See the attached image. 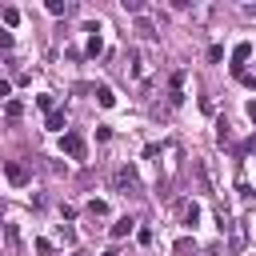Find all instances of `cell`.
Listing matches in <instances>:
<instances>
[{"instance_id":"obj_15","label":"cell","mask_w":256,"mask_h":256,"mask_svg":"<svg viewBox=\"0 0 256 256\" xmlns=\"http://www.w3.org/2000/svg\"><path fill=\"white\" fill-rule=\"evenodd\" d=\"M4 112H8V120H20V112H24V104H20V100H8V104H4Z\"/></svg>"},{"instance_id":"obj_20","label":"cell","mask_w":256,"mask_h":256,"mask_svg":"<svg viewBox=\"0 0 256 256\" xmlns=\"http://www.w3.org/2000/svg\"><path fill=\"white\" fill-rule=\"evenodd\" d=\"M0 48H12V32L8 28H0Z\"/></svg>"},{"instance_id":"obj_13","label":"cell","mask_w":256,"mask_h":256,"mask_svg":"<svg viewBox=\"0 0 256 256\" xmlns=\"http://www.w3.org/2000/svg\"><path fill=\"white\" fill-rule=\"evenodd\" d=\"M88 216L96 220V216H108V204L104 200H88Z\"/></svg>"},{"instance_id":"obj_16","label":"cell","mask_w":256,"mask_h":256,"mask_svg":"<svg viewBox=\"0 0 256 256\" xmlns=\"http://www.w3.org/2000/svg\"><path fill=\"white\" fill-rule=\"evenodd\" d=\"M60 244H76V232H72V228H64V224H60Z\"/></svg>"},{"instance_id":"obj_2","label":"cell","mask_w":256,"mask_h":256,"mask_svg":"<svg viewBox=\"0 0 256 256\" xmlns=\"http://www.w3.org/2000/svg\"><path fill=\"white\" fill-rule=\"evenodd\" d=\"M60 148H64L72 160H84V152H88V144H84L80 132H64V136H60Z\"/></svg>"},{"instance_id":"obj_21","label":"cell","mask_w":256,"mask_h":256,"mask_svg":"<svg viewBox=\"0 0 256 256\" xmlns=\"http://www.w3.org/2000/svg\"><path fill=\"white\" fill-rule=\"evenodd\" d=\"M240 152H248V156H256V136H248V140H244V148H240Z\"/></svg>"},{"instance_id":"obj_25","label":"cell","mask_w":256,"mask_h":256,"mask_svg":"<svg viewBox=\"0 0 256 256\" xmlns=\"http://www.w3.org/2000/svg\"><path fill=\"white\" fill-rule=\"evenodd\" d=\"M76 256H80V252H76Z\"/></svg>"},{"instance_id":"obj_7","label":"cell","mask_w":256,"mask_h":256,"mask_svg":"<svg viewBox=\"0 0 256 256\" xmlns=\"http://www.w3.org/2000/svg\"><path fill=\"white\" fill-rule=\"evenodd\" d=\"M132 228H136V220H132V216H120V220H116V224H112V228H108V232H112V236H116V240H120V236H128V232H132Z\"/></svg>"},{"instance_id":"obj_5","label":"cell","mask_w":256,"mask_h":256,"mask_svg":"<svg viewBox=\"0 0 256 256\" xmlns=\"http://www.w3.org/2000/svg\"><path fill=\"white\" fill-rule=\"evenodd\" d=\"M4 176H8L12 184H28V168H24L20 160H8V164H4Z\"/></svg>"},{"instance_id":"obj_14","label":"cell","mask_w":256,"mask_h":256,"mask_svg":"<svg viewBox=\"0 0 256 256\" xmlns=\"http://www.w3.org/2000/svg\"><path fill=\"white\" fill-rule=\"evenodd\" d=\"M100 52H104V40L92 32V36H88V56H100Z\"/></svg>"},{"instance_id":"obj_22","label":"cell","mask_w":256,"mask_h":256,"mask_svg":"<svg viewBox=\"0 0 256 256\" xmlns=\"http://www.w3.org/2000/svg\"><path fill=\"white\" fill-rule=\"evenodd\" d=\"M8 92H12V84H8V80H0V100H8Z\"/></svg>"},{"instance_id":"obj_9","label":"cell","mask_w":256,"mask_h":256,"mask_svg":"<svg viewBox=\"0 0 256 256\" xmlns=\"http://www.w3.org/2000/svg\"><path fill=\"white\" fill-rule=\"evenodd\" d=\"M192 252H196V244H192V240H188V236H184V240H176V244H172V256H192Z\"/></svg>"},{"instance_id":"obj_11","label":"cell","mask_w":256,"mask_h":256,"mask_svg":"<svg viewBox=\"0 0 256 256\" xmlns=\"http://www.w3.org/2000/svg\"><path fill=\"white\" fill-rule=\"evenodd\" d=\"M48 132H64V112H48Z\"/></svg>"},{"instance_id":"obj_1","label":"cell","mask_w":256,"mask_h":256,"mask_svg":"<svg viewBox=\"0 0 256 256\" xmlns=\"http://www.w3.org/2000/svg\"><path fill=\"white\" fill-rule=\"evenodd\" d=\"M112 184H116V192H124V196H132V192L140 188V180H136L132 164H120V168L112 172Z\"/></svg>"},{"instance_id":"obj_6","label":"cell","mask_w":256,"mask_h":256,"mask_svg":"<svg viewBox=\"0 0 256 256\" xmlns=\"http://www.w3.org/2000/svg\"><path fill=\"white\" fill-rule=\"evenodd\" d=\"M180 220H184L188 228H196V224H200V204H196V200H188V204H180Z\"/></svg>"},{"instance_id":"obj_10","label":"cell","mask_w":256,"mask_h":256,"mask_svg":"<svg viewBox=\"0 0 256 256\" xmlns=\"http://www.w3.org/2000/svg\"><path fill=\"white\" fill-rule=\"evenodd\" d=\"M96 104H100V108H112V104H116L112 88H96Z\"/></svg>"},{"instance_id":"obj_19","label":"cell","mask_w":256,"mask_h":256,"mask_svg":"<svg viewBox=\"0 0 256 256\" xmlns=\"http://www.w3.org/2000/svg\"><path fill=\"white\" fill-rule=\"evenodd\" d=\"M0 16H4V24H16V20H20V12H16V8H4Z\"/></svg>"},{"instance_id":"obj_24","label":"cell","mask_w":256,"mask_h":256,"mask_svg":"<svg viewBox=\"0 0 256 256\" xmlns=\"http://www.w3.org/2000/svg\"><path fill=\"white\" fill-rule=\"evenodd\" d=\"M104 256H116V252H104Z\"/></svg>"},{"instance_id":"obj_17","label":"cell","mask_w":256,"mask_h":256,"mask_svg":"<svg viewBox=\"0 0 256 256\" xmlns=\"http://www.w3.org/2000/svg\"><path fill=\"white\" fill-rule=\"evenodd\" d=\"M240 84H244V88H252V92H256V72H240Z\"/></svg>"},{"instance_id":"obj_3","label":"cell","mask_w":256,"mask_h":256,"mask_svg":"<svg viewBox=\"0 0 256 256\" xmlns=\"http://www.w3.org/2000/svg\"><path fill=\"white\" fill-rule=\"evenodd\" d=\"M124 64H128V68H124V76H128V80H140V76H144V52H140V48H128Z\"/></svg>"},{"instance_id":"obj_18","label":"cell","mask_w":256,"mask_h":256,"mask_svg":"<svg viewBox=\"0 0 256 256\" xmlns=\"http://www.w3.org/2000/svg\"><path fill=\"white\" fill-rule=\"evenodd\" d=\"M124 12H136V16H140V12H144V4H140V0H124Z\"/></svg>"},{"instance_id":"obj_8","label":"cell","mask_w":256,"mask_h":256,"mask_svg":"<svg viewBox=\"0 0 256 256\" xmlns=\"http://www.w3.org/2000/svg\"><path fill=\"white\" fill-rule=\"evenodd\" d=\"M216 140H220V144H232V124H228L224 116L216 120Z\"/></svg>"},{"instance_id":"obj_4","label":"cell","mask_w":256,"mask_h":256,"mask_svg":"<svg viewBox=\"0 0 256 256\" xmlns=\"http://www.w3.org/2000/svg\"><path fill=\"white\" fill-rule=\"evenodd\" d=\"M248 56H252V44H248V40H240V44L232 48V72H236V76L244 72V60H248Z\"/></svg>"},{"instance_id":"obj_23","label":"cell","mask_w":256,"mask_h":256,"mask_svg":"<svg viewBox=\"0 0 256 256\" xmlns=\"http://www.w3.org/2000/svg\"><path fill=\"white\" fill-rule=\"evenodd\" d=\"M248 120H252V124H256V96H252V100H248Z\"/></svg>"},{"instance_id":"obj_12","label":"cell","mask_w":256,"mask_h":256,"mask_svg":"<svg viewBox=\"0 0 256 256\" xmlns=\"http://www.w3.org/2000/svg\"><path fill=\"white\" fill-rule=\"evenodd\" d=\"M48 12H52V16H68L72 4H64V0H48Z\"/></svg>"}]
</instances>
